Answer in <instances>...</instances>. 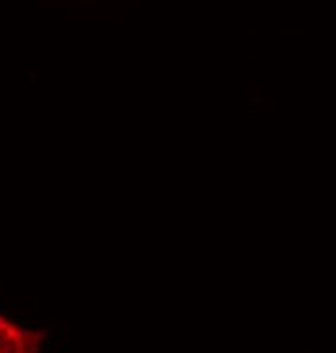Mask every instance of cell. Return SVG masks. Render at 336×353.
I'll return each mask as SVG.
<instances>
[{
  "label": "cell",
  "mask_w": 336,
  "mask_h": 353,
  "mask_svg": "<svg viewBox=\"0 0 336 353\" xmlns=\"http://www.w3.org/2000/svg\"><path fill=\"white\" fill-rule=\"evenodd\" d=\"M45 329L25 327L0 312V353H41Z\"/></svg>",
  "instance_id": "cell-1"
}]
</instances>
